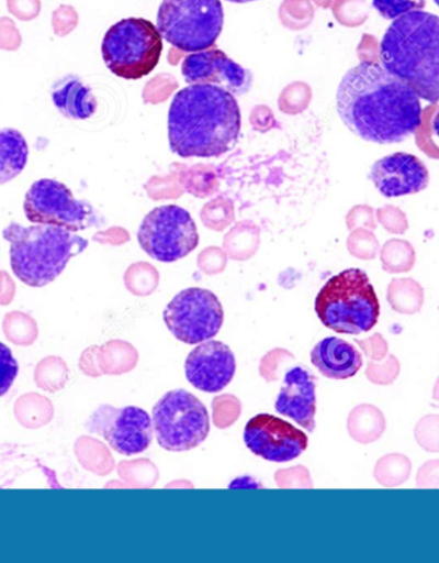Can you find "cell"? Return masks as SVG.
<instances>
[{
    "label": "cell",
    "mask_w": 439,
    "mask_h": 563,
    "mask_svg": "<svg viewBox=\"0 0 439 563\" xmlns=\"http://www.w3.org/2000/svg\"><path fill=\"white\" fill-rule=\"evenodd\" d=\"M337 111L359 139L393 144L418 131L423 109L419 96L408 84L383 65L361 63L340 80Z\"/></svg>",
    "instance_id": "6da1fadb"
},
{
    "label": "cell",
    "mask_w": 439,
    "mask_h": 563,
    "mask_svg": "<svg viewBox=\"0 0 439 563\" xmlns=\"http://www.w3.org/2000/svg\"><path fill=\"white\" fill-rule=\"evenodd\" d=\"M241 128L239 104L229 91L191 84L178 91L169 111V142L183 157H218L236 147Z\"/></svg>",
    "instance_id": "7a4b0ae2"
},
{
    "label": "cell",
    "mask_w": 439,
    "mask_h": 563,
    "mask_svg": "<svg viewBox=\"0 0 439 563\" xmlns=\"http://www.w3.org/2000/svg\"><path fill=\"white\" fill-rule=\"evenodd\" d=\"M382 65L430 103L439 102V18L414 11L393 20L381 43Z\"/></svg>",
    "instance_id": "3957f363"
},
{
    "label": "cell",
    "mask_w": 439,
    "mask_h": 563,
    "mask_svg": "<svg viewBox=\"0 0 439 563\" xmlns=\"http://www.w3.org/2000/svg\"><path fill=\"white\" fill-rule=\"evenodd\" d=\"M3 238L11 245L14 276L30 287L49 285L60 276L68 262L89 245L80 235L49 224L24 227L12 223L3 231Z\"/></svg>",
    "instance_id": "277c9868"
},
{
    "label": "cell",
    "mask_w": 439,
    "mask_h": 563,
    "mask_svg": "<svg viewBox=\"0 0 439 563\" xmlns=\"http://www.w3.org/2000/svg\"><path fill=\"white\" fill-rule=\"evenodd\" d=\"M315 310L327 329L360 334L374 329L381 316L380 299L361 269H347L331 277L316 296Z\"/></svg>",
    "instance_id": "5b68a950"
},
{
    "label": "cell",
    "mask_w": 439,
    "mask_h": 563,
    "mask_svg": "<svg viewBox=\"0 0 439 563\" xmlns=\"http://www.w3.org/2000/svg\"><path fill=\"white\" fill-rule=\"evenodd\" d=\"M164 51L162 35L153 22L125 19L111 26L102 42L109 70L126 80H139L154 73Z\"/></svg>",
    "instance_id": "8992f818"
},
{
    "label": "cell",
    "mask_w": 439,
    "mask_h": 563,
    "mask_svg": "<svg viewBox=\"0 0 439 563\" xmlns=\"http://www.w3.org/2000/svg\"><path fill=\"white\" fill-rule=\"evenodd\" d=\"M224 26L219 0H162L157 29L162 40L183 52H202L216 43Z\"/></svg>",
    "instance_id": "52a82bcc"
},
{
    "label": "cell",
    "mask_w": 439,
    "mask_h": 563,
    "mask_svg": "<svg viewBox=\"0 0 439 563\" xmlns=\"http://www.w3.org/2000/svg\"><path fill=\"white\" fill-rule=\"evenodd\" d=\"M153 422L158 444L169 452H188L210 435L206 406L195 395L180 389L166 393L156 402Z\"/></svg>",
    "instance_id": "ba28073f"
},
{
    "label": "cell",
    "mask_w": 439,
    "mask_h": 563,
    "mask_svg": "<svg viewBox=\"0 0 439 563\" xmlns=\"http://www.w3.org/2000/svg\"><path fill=\"white\" fill-rule=\"evenodd\" d=\"M138 242L155 261L173 263L199 247L200 234L189 211L178 205H162L143 219Z\"/></svg>",
    "instance_id": "9c48e42d"
},
{
    "label": "cell",
    "mask_w": 439,
    "mask_h": 563,
    "mask_svg": "<svg viewBox=\"0 0 439 563\" xmlns=\"http://www.w3.org/2000/svg\"><path fill=\"white\" fill-rule=\"evenodd\" d=\"M164 321L173 338L188 345L214 339L224 324V309L214 292L185 288L164 311Z\"/></svg>",
    "instance_id": "30bf717a"
},
{
    "label": "cell",
    "mask_w": 439,
    "mask_h": 563,
    "mask_svg": "<svg viewBox=\"0 0 439 563\" xmlns=\"http://www.w3.org/2000/svg\"><path fill=\"white\" fill-rule=\"evenodd\" d=\"M30 223L65 228L74 233L97 224L95 211L75 199L71 189L55 179H41L30 187L24 202Z\"/></svg>",
    "instance_id": "8fae6325"
},
{
    "label": "cell",
    "mask_w": 439,
    "mask_h": 563,
    "mask_svg": "<svg viewBox=\"0 0 439 563\" xmlns=\"http://www.w3.org/2000/svg\"><path fill=\"white\" fill-rule=\"evenodd\" d=\"M89 432L101 435L113 451L123 455L146 452L154 439V422L138 407L101 406L87 422Z\"/></svg>",
    "instance_id": "7c38bea8"
},
{
    "label": "cell",
    "mask_w": 439,
    "mask_h": 563,
    "mask_svg": "<svg viewBox=\"0 0 439 563\" xmlns=\"http://www.w3.org/2000/svg\"><path fill=\"white\" fill-rule=\"evenodd\" d=\"M244 439L251 453L274 463L299 459L308 445L305 432L269 413L251 418L246 424Z\"/></svg>",
    "instance_id": "4fadbf2b"
},
{
    "label": "cell",
    "mask_w": 439,
    "mask_h": 563,
    "mask_svg": "<svg viewBox=\"0 0 439 563\" xmlns=\"http://www.w3.org/2000/svg\"><path fill=\"white\" fill-rule=\"evenodd\" d=\"M181 74L189 84H206L244 96L252 87V74L233 60L222 49L192 53L181 65Z\"/></svg>",
    "instance_id": "5bb4252c"
},
{
    "label": "cell",
    "mask_w": 439,
    "mask_h": 563,
    "mask_svg": "<svg viewBox=\"0 0 439 563\" xmlns=\"http://www.w3.org/2000/svg\"><path fill=\"white\" fill-rule=\"evenodd\" d=\"M185 376L196 390L219 393L236 376L237 361L233 350L219 341H206L187 356Z\"/></svg>",
    "instance_id": "9a60e30c"
},
{
    "label": "cell",
    "mask_w": 439,
    "mask_h": 563,
    "mask_svg": "<svg viewBox=\"0 0 439 563\" xmlns=\"http://www.w3.org/2000/svg\"><path fill=\"white\" fill-rule=\"evenodd\" d=\"M369 179L383 196L395 199L424 191L429 185V172L420 158L397 152L378 159Z\"/></svg>",
    "instance_id": "2e32d148"
},
{
    "label": "cell",
    "mask_w": 439,
    "mask_h": 563,
    "mask_svg": "<svg viewBox=\"0 0 439 563\" xmlns=\"http://www.w3.org/2000/svg\"><path fill=\"white\" fill-rule=\"evenodd\" d=\"M275 409L306 431H315L316 384L315 377L306 368L294 367L285 373L284 386L278 395Z\"/></svg>",
    "instance_id": "e0dca14e"
},
{
    "label": "cell",
    "mask_w": 439,
    "mask_h": 563,
    "mask_svg": "<svg viewBox=\"0 0 439 563\" xmlns=\"http://www.w3.org/2000/svg\"><path fill=\"white\" fill-rule=\"evenodd\" d=\"M312 362L323 376L330 379L351 378L362 367V355L350 342L327 338L317 342Z\"/></svg>",
    "instance_id": "ac0fdd59"
},
{
    "label": "cell",
    "mask_w": 439,
    "mask_h": 563,
    "mask_svg": "<svg viewBox=\"0 0 439 563\" xmlns=\"http://www.w3.org/2000/svg\"><path fill=\"white\" fill-rule=\"evenodd\" d=\"M52 100L60 115L71 120H87L97 111V98L92 89L75 75H67L55 82Z\"/></svg>",
    "instance_id": "d6986e66"
},
{
    "label": "cell",
    "mask_w": 439,
    "mask_h": 563,
    "mask_svg": "<svg viewBox=\"0 0 439 563\" xmlns=\"http://www.w3.org/2000/svg\"><path fill=\"white\" fill-rule=\"evenodd\" d=\"M29 158L25 136L16 129H0V186L18 178Z\"/></svg>",
    "instance_id": "ffe728a7"
},
{
    "label": "cell",
    "mask_w": 439,
    "mask_h": 563,
    "mask_svg": "<svg viewBox=\"0 0 439 563\" xmlns=\"http://www.w3.org/2000/svg\"><path fill=\"white\" fill-rule=\"evenodd\" d=\"M348 430L354 440L370 444L383 435L385 418L374 406H360L353 410L348 421Z\"/></svg>",
    "instance_id": "44dd1931"
},
{
    "label": "cell",
    "mask_w": 439,
    "mask_h": 563,
    "mask_svg": "<svg viewBox=\"0 0 439 563\" xmlns=\"http://www.w3.org/2000/svg\"><path fill=\"white\" fill-rule=\"evenodd\" d=\"M412 473V462L405 455H385L378 462L375 477L384 486L403 485Z\"/></svg>",
    "instance_id": "7402d4cb"
},
{
    "label": "cell",
    "mask_w": 439,
    "mask_h": 563,
    "mask_svg": "<svg viewBox=\"0 0 439 563\" xmlns=\"http://www.w3.org/2000/svg\"><path fill=\"white\" fill-rule=\"evenodd\" d=\"M373 5L385 20H396L406 13L423 10L426 0H373Z\"/></svg>",
    "instance_id": "603a6c76"
},
{
    "label": "cell",
    "mask_w": 439,
    "mask_h": 563,
    "mask_svg": "<svg viewBox=\"0 0 439 563\" xmlns=\"http://www.w3.org/2000/svg\"><path fill=\"white\" fill-rule=\"evenodd\" d=\"M416 440L428 452H439V417L428 416L416 426Z\"/></svg>",
    "instance_id": "cb8c5ba5"
},
{
    "label": "cell",
    "mask_w": 439,
    "mask_h": 563,
    "mask_svg": "<svg viewBox=\"0 0 439 563\" xmlns=\"http://www.w3.org/2000/svg\"><path fill=\"white\" fill-rule=\"evenodd\" d=\"M19 375V364L9 346L0 342V398L10 391Z\"/></svg>",
    "instance_id": "d4e9b609"
},
{
    "label": "cell",
    "mask_w": 439,
    "mask_h": 563,
    "mask_svg": "<svg viewBox=\"0 0 439 563\" xmlns=\"http://www.w3.org/2000/svg\"><path fill=\"white\" fill-rule=\"evenodd\" d=\"M416 482L421 488H439V461L424 464Z\"/></svg>",
    "instance_id": "484cf974"
},
{
    "label": "cell",
    "mask_w": 439,
    "mask_h": 563,
    "mask_svg": "<svg viewBox=\"0 0 439 563\" xmlns=\"http://www.w3.org/2000/svg\"><path fill=\"white\" fill-rule=\"evenodd\" d=\"M434 400L437 401L435 406L439 407V378L435 387Z\"/></svg>",
    "instance_id": "4316f807"
},
{
    "label": "cell",
    "mask_w": 439,
    "mask_h": 563,
    "mask_svg": "<svg viewBox=\"0 0 439 563\" xmlns=\"http://www.w3.org/2000/svg\"><path fill=\"white\" fill-rule=\"evenodd\" d=\"M434 131L439 136V112L437 113V117L434 120Z\"/></svg>",
    "instance_id": "83f0119b"
},
{
    "label": "cell",
    "mask_w": 439,
    "mask_h": 563,
    "mask_svg": "<svg viewBox=\"0 0 439 563\" xmlns=\"http://www.w3.org/2000/svg\"><path fill=\"white\" fill-rule=\"evenodd\" d=\"M228 2L244 4L249 2H256V0H228Z\"/></svg>",
    "instance_id": "f1b7e54d"
},
{
    "label": "cell",
    "mask_w": 439,
    "mask_h": 563,
    "mask_svg": "<svg viewBox=\"0 0 439 563\" xmlns=\"http://www.w3.org/2000/svg\"><path fill=\"white\" fill-rule=\"evenodd\" d=\"M434 2L439 7V0H434Z\"/></svg>",
    "instance_id": "f546056e"
}]
</instances>
